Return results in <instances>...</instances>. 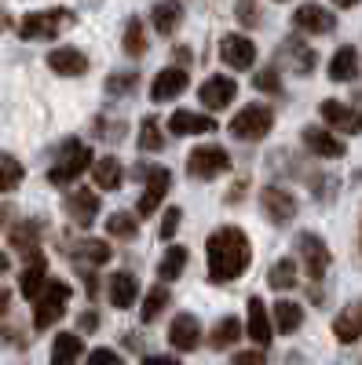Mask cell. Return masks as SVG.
<instances>
[{"label":"cell","instance_id":"obj_1","mask_svg":"<svg viewBox=\"0 0 362 365\" xmlns=\"http://www.w3.org/2000/svg\"><path fill=\"white\" fill-rule=\"evenodd\" d=\"M205 263H208V282L227 285L238 282L253 263V241L241 227H220L205 241Z\"/></svg>","mask_w":362,"mask_h":365},{"label":"cell","instance_id":"obj_2","mask_svg":"<svg viewBox=\"0 0 362 365\" xmlns=\"http://www.w3.org/2000/svg\"><path fill=\"white\" fill-rule=\"evenodd\" d=\"M92 150H88L81 139H66L63 150H59L55 165L48 168V182L51 187H70V182H77L88 168H92Z\"/></svg>","mask_w":362,"mask_h":365},{"label":"cell","instance_id":"obj_3","mask_svg":"<svg viewBox=\"0 0 362 365\" xmlns=\"http://www.w3.org/2000/svg\"><path fill=\"white\" fill-rule=\"evenodd\" d=\"M77 15L70 8H48V11H29L19 22V37L22 41H55L66 26H74Z\"/></svg>","mask_w":362,"mask_h":365},{"label":"cell","instance_id":"obj_4","mask_svg":"<svg viewBox=\"0 0 362 365\" xmlns=\"http://www.w3.org/2000/svg\"><path fill=\"white\" fill-rule=\"evenodd\" d=\"M271 128H275V113H271V106H263V103L241 106L234 113V120L227 125V132L234 139H241V143H260V139H267Z\"/></svg>","mask_w":362,"mask_h":365},{"label":"cell","instance_id":"obj_5","mask_svg":"<svg viewBox=\"0 0 362 365\" xmlns=\"http://www.w3.org/2000/svg\"><path fill=\"white\" fill-rule=\"evenodd\" d=\"M70 296H74V289H70L66 282L51 278V282L44 285V292L34 299V329H37V332L51 329L59 318L66 314V303H70Z\"/></svg>","mask_w":362,"mask_h":365},{"label":"cell","instance_id":"obj_6","mask_svg":"<svg viewBox=\"0 0 362 365\" xmlns=\"http://www.w3.org/2000/svg\"><path fill=\"white\" fill-rule=\"evenodd\" d=\"M136 175L143 179V194H139V205H136V212L146 220V216H154L158 212V205L165 201V194H169V187H172V172L165 168V165H139L136 168Z\"/></svg>","mask_w":362,"mask_h":365},{"label":"cell","instance_id":"obj_7","mask_svg":"<svg viewBox=\"0 0 362 365\" xmlns=\"http://www.w3.org/2000/svg\"><path fill=\"white\" fill-rule=\"evenodd\" d=\"M227 168H231V154H227L223 146H216V143L194 146L191 154H187V175H191V179H201V182H208V179L223 175Z\"/></svg>","mask_w":362,"mask_h":365},{"label":"cell","instance_id":"obj_8","mask_svg":"<svg viewBox=\"0 0 362 365\" xmlns=\"http://www.w3.org/2000/svg\"><path fill=\"white\" fill-rule=\"evenodd\" d=\"M296 252H300V259H304L308 278L318 285V282L326 278L329 263H333V252H329V249H326V241H322L318 234H311V230H304V234L296 237Z\"/></svg>","mask_w":362,"mask_h":365},{"label":"cell","instance_id":"obj_9","mask_svg":"<svg viewBox=\"0 0 362 365\" xmlns=\"http://www.w3.org/2000/svg\"><path fill=\"white\" fill-rule=\"evenodd\" d=\"M318 117L326 120L329 132H344V135H358V132H362V113H358L351 103L322 99V103H318Z\"/></svg>","mask_w":362,"mask_h":365},{"label":"cell","instance_id":"obj_10","mask_svg":"<svg viewBox=\"0 0 362 365\" xmlns=\"http://www.w3.org/2000/svg\"><path fill=\"white\" fill-rule=\"evenodd\" d=\"M260 208L275 227H289L293 216H296V197L286 187H263L260 190Z\"/></svg>","mask_w":362,"mask_h":365},{"label":"cell","instance_id":"obj_11","mask_svg":"<svg viewBox=\"0 0 362 365\" xmlns=\"http://www.w3.org/2000/svg\"><path fill=\"white\" fill-rule=\"evenodd\" d=\"M300 143H304V150H308L311 158H326V161L344 158V139H341V135H333L329 128L308 125L304 132H300Z\"/></svg>","mask_w":362,"mask_h":365},{"label":"cell","instance_id":"obj_12","mask_svg":"<svg viewBox=\"0 0 362 365\" xmlns=\"http://www.w3.org/2000/svg\"><path fill=\"white\" fill-rule=\"evenodd\" d=\"M169 344L179 351V354H191L201 347V322L191 314V311H179L169 325Z\"/></svg>","mask_w":362,"mask_h":365},{"label":"cell","instance_id":"obj_13","mask_svg":"<svg viewBox=\"0 0 362 365\" xmlns=\"http://www.w3.org/2000/svg\"><path fill=\"white\" fill-rule=\"evenodd\" d=\"M220 58L231 70H249L256 63V44L246 34H223L220 37Z\"/></svg>","mask_w":362,"mask_h":365},{"label":"cell","instance_id":"obj_14","mask_svg":"<svg viewBox=\"0 0 362 365\" xmlns=\"http://www.w3.org/2000/svg\"><path fill=\"white\" fill-rule=\"evenodd\" d=\"M198 99L205 110H227L234 99H238V81L223 77V73H213L201 88H198Z\"/></svg>","mask_w":362,"mask_h":365},{"label":"cell","instance_id":"obj_15","mask_svg":"<svg viewBox=\"0 0 362 365\" xmlns=\"http://www.w3.org/2000/svg\"><path fill=\"white\" fill-rule=\"evenodd\" d=\"M187 88H191V73L183 66H169V70H161L154 81H150V99L169 103V99H179Z\"/></svg>","mask_w":362,"mask_h":365},{"label":"cell","instance_id":"obj_16","mask_svg":"<svg viewBox=\"0 0 362 365\" xmlns=\"http://www.w3.org/2000/svg\"><path fill=\"white\" fill-rule=\"evenodd\" d=\"M66 216L77 223V227H92L96 216H99V194L92 187H77L66 194Z\"/></svg>","mask_w":362,"mask_h":365},{"label":"cell","instance_id":"obj_17","mask_svg":"<svg viewBox=\"0 0 362 365\" xmlns=\"http://www.w3.org/2000/svg\"><path fill=\"white\" fill-rule=\"evenodd\" d=\"M293 26L296 29H304V34H333L337 29V15L333 11H326L322 4H300L293 11Z\"/></svg>","mask_w":362,"mask_h":365},{"label":"cell","instance_id":"obj_18","mask_svg":"<svg viewBox=\"0 0 362 365\" xmlns=\"http://www.w3.org/2000/svg\"><path fill=\"white\" fill-rule=\"evenodd\" d=\"M246 332L253 336L256 347H271V336H275V322L267 318V303L260 296H249V322H246Z\"/></svg>","mask_w":362,"mask_h":365},{"label":"cell","instance_id":"obj_19","mask_svg":"<svg viewBox=\"0 0 362 365\" xmlns=\"http://www.w3.org/2000/svg\"><path fill=\"white\" fill-rule=\"evenodd\" d=\"M48 282H51V278H48V259H44L41 252L29 256V263H26L22 274H19V292H22L26 299H37Z\"/></svg>","mask_w":362,"mask_h":365},{"label":"cell","instance_id":"obj_20","mask_svg":"<svg viewBox=\"0 0 362 365\" xmlns=\"http://www.w3.org/2000/svg\"><path fill=\"white\" fill-rule=\"evenodd\" d=\"M333 336H337V344H355V340H362V296L355 299V303H348V307L333 318Z\"/></svg>","mask_w":362,"mask_h":365},{"label":"cell","instance_id":"obj_21","mask_svg":"<svg viewBox=\"0 0 362 365\" xmlns=\"http://www.w3.org/2000/svg\"><path fill=\"white\" fill-rule=\"evenodd\" d=\"M106 292H110V303L117 311H129V307H136V299H139V282H136V274H129V270H117V274H110V285H106Z\"/></svg>","mask_w":362,"mask_h":365},{"label":"cell","instance_id":"obj_22","mask_svg":"<svg viewBox=\"0 0 362 365\" xmlns=\"http://www.w3.org/2000/svg\"><path fill=\"white\" fill-rule=\"evenodd\" d=\"M41 230H44L41 220H22V223H15L11 234H8L11 249L22 252L26 259H29V256H37V252H41V249H37V245H41Z\"/></svg>","mask_w":362,"mask_h":365},{"label":"cell","instance_id":"obj_23","mask_svg":"<svg viewBox=\"0 0 362 365\" xmlns=\"http://www.w3.org/2000/svg\"><path fill=\"white\" fill-rule=\"evenodd\" d=\"M169 132H172V135H205V132H216V120L205 117V113L176 110V113L169 117Z\"/></svg>","mask_w":362,"mask_h":365},{"label":"cell","instance_id":"obj_24","mask_svg":"<svg viewBox=\"0 0 362 365\" xmlns=\"http://www.w3.org/2000/svg\"><path fill=\"white\" fill-rule=\"evenodd\" d=\"M48 66L59 77H81L88 70V55L77 48H55V51H48Z\"/></svg>","mask_w":362,"mask_h":365},{"label":"cell","instance_id":"obj_25","mask_svg":"<svg viewBox=\"0 0 362 365\" xmlns=\"http://www.w3.org/2000/svg\"><path fill=\"white\" fill-rule=\"evenodd\" d=\"M66 252H70L77 263H88V267H103V263H110V256H114V249L106 245V241H99V237L74 241V245H66Z\"/></svg>","mask_w":362,"mask_h":365},{"label":"cell","instance_id":"obj_26","mask_svg":"<svg viewBox=\"0 0 362 365\" xmlns=\"http://www.w3.org/2000/svg\"><path fill=\"white\" fill-rule=\"evenodd\" d=\"M179 22H183V4H179V0H158L154 11H150V26H154L161 37H172Z\"/></svg>","mask_w":362,"mask_h":365},{"label":"cell","instance_id":"obj_27","mask_svg":"<svg viewBox=\"0 0 362 365\" xmlns=\"http://www.w3.org/2000/svg\"><path fill=\"white\" fill-rule=\"evenodd\" d=\"M358 77V51L355 44H344L333 51V58H329V81H337V84H348Z\"/></svg>","mask_w":362,"mask_h":365},{"label":"cell","instance_id":"obj_28","mask_svg":"<svg viewBox=\"0 0 362 365\" xmlns=\"http://www.w3.org/2000/svg\"><path fill=\"white\" fill-rule=\"evenodd\" d=\"M84 358V340L77 332H59L51 344V365H77Z\"/></svg>","mask_w":362,"mask_h":365},{"label":"cell","instance_id":"obj_29","mask_svg":"<svg viewBox=\"0 0 362 365\" xmlns=\"http://www.w3.org/2000/svg\"><path fill=\"white\" fill-rule=\"evenodd\" d=\"M300 325H304V307H300L296 299H278L275 303V329L282 336H293Z\"/></svg>","mask_w":362,"mask_h":365},{"label":"cell","instance_id":"obj_30","mask_svg":"<svg viewBox=\"0 0 362 365\" xmlns=\"http://www.w3.org/2000/svg\"><path fill=\"white\" fill-rule=\"evenodd\" d=\"M92 179H96V187H103V190H121L125 168H121L117 158H99V161L92 165Z\"/></svg>","mask_w":362,"mask_h":365},{"label":"cell","instance_id":"obj_31","mask_svg":"<svg viewBox=\"0 0 362 365\" xmlns=\"http://www.w3.org/2000/svg\"><path fill=\"white\" fill-rule=\"evenodd\" d=\"M172 303V292H169V285H154L146 296H143V307H139V318H143V325H150V322H158L161 318V311Z\"/></svg>","mask_w":362,"mask_h":365},{"label":"cell","instance_id":"obj_32","mask_svg":"<svg viewBox=\"0 0 362 365\" xmlns=\"http://www.w3.org/2000/svg\"><path fill=\"white\" fill-rule=\"evenodd\" d=\"M187 259H191V252H187L183 245H169L165 259L158 263V278H161V285H165V282H176L179 274L187 270Z\"/></svg>","mask_w":362,"mask_h":365},{"label":"cell","instance_id":"obj_33","mask_svg":"<svg viewBox=\"0 0 362 365\" xmlns=\"http://www.w3.org/2000/svg\"><path fill=\"white\" fill-rule=\"evenodd\" d=\"M238 336H241V322L238 318H223L213 332H208V347H213V351H227V347L238 344Z\"/></svg>","mask_w":362,"mask_h":365},{"label":"cell","instance_id":"obj_34","mask_svg":"<svg viewBox=\"0 0 362 365\" xmlns=\"http://www.w3.org/2000/svg\"><path fill=\"white\" fill-rule=\"evenodd\" d=\"M106 234L121 237V241H132L139 234V216H132V212H114V216H106Z\"/></svg>","mask_w":362,"mask_h":365},{"label":"cell","instance_id":"obj_35","mask_svg":"<svg viewBox=\"0 0 362 365\" xmlns=\"http://www.w3.org/2000/svg\"><path fill=\"white\" fill-rule=\"evenodd\" d=\"M121 48H125V55H132V58H139V55H146V34H143V19H129L125 22V37H121Z\"/></svg>","mask_w":362,"mask_h":365},{"label":"cell","instance_id":"obj_36","mask_svg":"<svg viewBox=\"0 0 362 365\" xmlns=\"http://www.w3.org/2000/svg\"><path fill=\"white\" fill-rule=\"evenodd\" d=\"M22 179H26L22 161H19V158H11V154H0V194H11Z\"/></svg>","mask_w":362,"mask_h":365},{"label":"cell","instance_id":"obj_37","mask_svg":"<svg viewBox=\"0 0 362 365\" xmlns=\"http://www.w3.org/2000/svg\"><path fill=\"white\" fill-rule=\"evenodd\" d=\"M267 285L278 289V292L293 289V285H296V259H278L275 267L267 270Z\"/></svg>","mask_w":362,"mask_h":365},{"label":"cell","instance_id":"obj_38","mask_svg":"<svg viewBox=\"0 0 362 365\" xmlns=\"http://www.w3.org/2000/svg\"><path fill=\"white\" fill-rule=\"evenodd\" d=\"M161 146H165L161 125L154 117H143V125H139V150H143V154H158Z\"/></svg>","mask_w":362,"mask_h":365},{"label":"cell","instance_id":"obj_39","mask_svg":"<svg viewBox=\"0 0 362 365\" xmlns=\"http://www.w3.org/2000/svg\"><path fill=\"white\" fill-rule=\"evenodd\" d=\"M136 88H139V73H136V70L110 73V77H106V96H114V99H121V96H132Z\"/></svg>","mask_w":362,"mask_h":365},{"label":"cell","instance_id":"obj_40","mask_svg":"<svg viewBox=\"0 0 362 365\" xmlns=\"http://www.w3.org/2000/svg\"><path fill=\"white\" fill-rule=\"evenodd\" d=\"M282 55H289L293 63H300V73H311V70H315V51H311V48H304L296 37H286Z\"/></svg>","mask_w":362,"mask_h":365},{"label":"cell","instance_id":"obj_41","mask_svg":"<svg viewBox=\"0 0 362 365\" xmlns=\"http://www.w3.org/2000/svg\"><path fill=\"white\" fill-rule=\"evenodd\" d=\"M234 19L246 26V29L263 26V15H260V4H256V0H234Z\"/></svg>","mask_w":362,"mask_h":365},{"label":"cell","instance_id":"obj_42","mask_svg":"<svg viewBox=\"0 0 362 365\" xmlns=\"http://www.w3.org/2000/svg\"><path fill=\"white\" fill-rule=\"evenodd\" d=\"M253 84H256V91H267V96H282V77H278V70H260L256 77H253Z\"/></svg>","mask_w":362,"mask_h":365},{"label":"cell","instance_id":"obj_43","mask_svg":"<svg viewBox=\"0 0 362 365\" xmlns=\"http://www.w3.org/2000/svg\"><path fill=\"white\" fill-rule=\"evenodd\" d=\"M96 135H99V139H110V143L125 139V120H106V117H99V120H96Z\"/></svg>","mask_w":362,"mask_h":365},{"label":"cell","instance_id":"obj_44","mask_svg":"<svg viewBox=\"0 0 362 365\" xmlns=\"http://www.w3.org/2000/svg\"><path fill=\"white\" fill-rule=\"evenodd\" d=\"M84 365H125V358H121L117 351H110V347H96Z\"/></svg>","mask_w":362,"mask_h":365},{"label":"cell","instance_id":"obj_45","mask_svg":"<svg viewBox=\"0 0 362 365\" xmlns=\"http://www.w3.org/2000/svg\"><path fill=\"white\" fill-rule=\"evenodd\" d=\"M179 223H183V212H179V208H169V212H165V220H161V237L172 241L176 230H179Z\"/></svg>","mask_w":362,"mask_h":365},{"label":"cell","instance_id":"obj_46","mask_svg":"<svg viewBox=\"0 0 362 365\" xmlns=\"http://www.w3.org/2000/svg\"><path fill=\"white\" fill-rule=\"evenodd\" d=\"M231 365H267V354L263 351H238L231 358Z\"/></svg>","mask_w":362,"mask_h":365},{"label":"cell","instance_id":"obj_47","mask_svg":"<svg viewBox=\"0 0 362 365\" xmlns=\"http://www.w3.org/2000/svg\"><path fill=\"white\" fill-rule=\"evenodd\" d=\"M77 329H81V332H96V329H99V314H96V311H84V314L77 318Z\"/></svg>","mask_w":362,"mask_h":365},{"label":"cell","instance_id":"obj_48","mask_svg":"<svg viewBox=\"0 0 362 365\" xmlns=\"http://www.w3.org/2000/svg\"><path fill=\"white\" fill-rule=\"evenodd\" d=\"M143 365H179V358H172V354H146Z\"/></svg>","mask_w":362,"mask_h":365},{"label":"cell","instance_id":"obj_49","mask_svg":"<svg viewBox=\"0 0 362 365\" xmlns=\"http://www.w3.org/2000/svg\"><path fill=\"white\" fill-rule=\"evenodd\" d=\"M81 278H84V292H88V296H92V299H96V292H99V278H96V274H92V270H84V274H81Z\"/></svg>","mask_w":362,"mask_h":365},{"label":"cell","instance_id":"obj_50","mask_svg":"<svg viewBox=\"0 0 362 365\" xmlns=\"http://www.w3.org/2000/svg\"><path fill=\"white\" fill-rule=\"evenodd\" d=\"M241 197H246V179H238V182H234V190L227 194V205H234V201H241Z\"/></svg>","mask_w":362,"mask_h":365},{"label":"cell","instance_id":"obj_51","mask_svg":"<svg viewBox=\"0 0 362 365\" xmlns=\"http://www.w3.org/2000/svg\"><path fill=\"white\" fill-rule=\"evenodd\" d=\"M172 58H176V63L183 66V70L191 66V51H187V48H172Z\"/></svg>","mask_w":362,"mask_h":365},{"label":"cell","instance_id":"obj_52","mask_svg":"<svg viewBox=\"0 0 362 365\" xmlns=\"http://www.w3.org/2000/svg\"><path fill=\"white\" fill-rule=\"evenodd\" d=\"M8 307H11V292H8L4 285H0V318L8 314Z\"/></svg>","mask_w":362,"mask_h":365},{"label":"cell","instance_id":"obj_53","mask_svg":"<svg viewBox=\"0 0 362 365\" xmlns=\"http://www.w3.org/2000/svg\"><path fill=\"white\" fill-rule=\"evenodd\" d=\"M11 216H15V208H11V205H0V230L11 223Z\"/></svg>","mask_w":362,"mask_h":365},{"label":"cell","instance_id":"obj_54","mask_svg":"<svg viewBox=\"0 0 362 365\" xmlns=\"http://www.w3.org/2000/svg\"><path fill=\"white\" fill-rule=\"evenodd\" d=\"M282 365H304V354H296V351H289V354L282 358Z\"/></svg>","mask_w":362,"mask_h":365},{"label":"cell","instance_id":"obj_55","mask_svg":"<svg viewBox=\"0 0 362 365\" xmlns=\"http://www.w3.org/2000/svg\"><path fill=\"white\" fill-rule=\"evenodd\" d=\"M8 267H11V259H8V252H0V274H8Z\"/></svg>","mask_w":362,"mask_h":365},{"label":"cell","instance_id":"obj_56","mask_svg":"<svg viewBox=\"0 0 362 365\" xmlns=\"http://www.w3.org/2000/svg\"><path fill=\"white\" fill-rule=\"evenodd\" d=\"M333 4H337V8H355L358 0H333Z\"/></svg>","mask_w":362,"mask_h":365},{"label":"cell","instance_id":"obj_57","mask_svg":"<svg viewBox=\"0 0 362 365\" xmlns=\"http://www.w3.org/2000/svg\"><path fill=\"white\" fill-rule=\"evenodd\" d=\"M351 106H355V110L362 113V91H358V96H355V103H351Z\"/></svg>","mask_w":362,"mask_h":365},{"label":"cell","instance_id":"obj_58","mask_svg":"<svg viewBox=\"0 0 362 365\" xmlns=\"http://www.w3.org/2000/svg\"><path fill=\"white\" fill-rule=\"evenodd\" d=\"M8 26V15H0V29H4Z\"/></svg>","mask_w":362,"mask_h":365},{"label":"cell","instance_id":"obj_59","mask_svg":"<svg viewBox=\"0 0 362 365\" xmlns=\"http://www.w3.org/2000/svg\"><path fill=\"white\" fill-rule=\"evenodd\" d=\"M358 249H362V223H358Z\"/></svg>","mask_w":362,"mask_h":365}]
</instances>
